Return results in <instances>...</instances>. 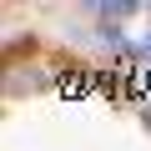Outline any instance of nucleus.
Wrapping results in <instances>:
<instances>
[{"label": "nucleus", "mask_w": 151, "mask_h": 151, "mask_svg": "<svg viewBox=\"0 0 151 151\" xmlns=\"http://www.w3.org/2000/svg\"><path fill=\"white\" fill-rule=\"evenodd\" d=\"M86 15H96V20H101V30H116V20L136 15V5H131V0H91Z\"/></svg>", "instance_id": "f257e3e1"}, {"label": "nucleus", "mask_w": 151, "mask_h": 151, "mask_svg": "<svg viewBox=\"0 0 151 151\" xmlns=\"http://www.w3.org/2000/svg\"><path fill=\"white\" fill-rule=\"evenodd\" d=\"M141 116H146V126H151V101H146V106H141Z\"/></svg>", "instance_id": "f03ea898"}]
</instances>
